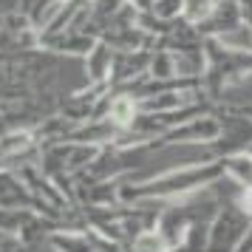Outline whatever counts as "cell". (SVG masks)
I'll return each instance as SVG.
<instances>
[{
    "label": "cell",
    "instance_id": "6",
    "mask_svg": "<svg viewBox=\"0 0 252 252\" xmlns=\"http://www.w3.org/2000/svg\"><path fill=\"white\" fill-rule=\"evenodd\" d=\"M182 6H184V0H156L150 12L156 14V17H161V20H179Z\"/></svg>",
    "mask_w": 252,
    "mask_h": 252
},
{
    "label": "cell",
    "instance_id": "2",
    "mask_svg": "<svg viewBox=\"0 0 252 252\" xmlns=\"http://www.w3.org/2000/svg\"><path fill=\"white\" fill-rule=\"evenodd\" d=\"M221 170L241 190H252V156L247 150H235V153L221 156Z\"/></svg>",
    "mask_w": 252,
    "mask_h": 252
},
{
    "label": "cell",
    "instance_id": "3",
    "mask_svg": "<svg viewBox=\"0 0 252 252\" xmlns=\"http://www.w3.org/2000/svg\"><path fill=\"white\" fill-rule=\"evenodd\" d=\"M218 0H184L182 6V14H179V20L187 26H195V29H201V26L213 17L216 12Z\"/></svg>",
    "mask_w": 252,
    "mask_h": 252
},
{
    "label": "cell",
    "instance_id": "4",
    "mask_svg": "<svg viewBox=\"0 0 252 252\" xmlns=\"http://www.w3.org/2000/svg\"><path fill=\"white\" fill-rule=\"evenodd\" d=\"M218 43L229 51H241V54H252V26L250 23H241L235 29L224 32L221 37H216Z\"/></svg>",
    "mask_w": 252,
    "mask_h": 252
},
{
    "label": "cell",
    "instance_id": "1",
    "mask_svg": "<svg viewBox=\"0 0 252 252\" xmlns=\"http://www.w3.org/2000/svg\"><path fill=\"white\" fill-rule=\"evenodd\" d=\"M252 227V216L235 201H224L216 218L210 221V238L207 252H238L247 232Z\"/></svg>",
    "mask_w": 252,
    "mask_h": 252
},
{
    "label": "cell",
    "instance_id": "5",
    "mask_svg": "<svg viewBox=\"0 0 252 252\" xmlns=\"http://www.w3.org/2000/svg\"><path fill=\"white\" fill-rule=\"evenodd\" d=\"M173 247L167 244V238L161 235L159 227H145L142 232H136L133 238V252H170Z\"/></svg>",
    "mask_w": 252,
    "mask_h": 252
}]
</instances>
